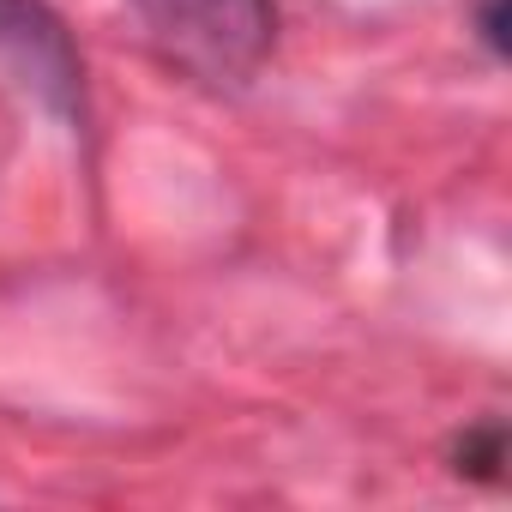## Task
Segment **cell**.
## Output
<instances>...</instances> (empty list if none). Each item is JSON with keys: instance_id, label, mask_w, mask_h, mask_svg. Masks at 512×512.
I'll return each mask as SVG.
<instances>
[{"instance_id": "6da1fadb", "label": "cell", "mask_w": 512, "mask_h": 512, "mask_svg": "<svg viewBox=\"0 0 512 512\" xmlns=\"http://www.w3.org/2000/svg\"><path fill=\"white\" fill-rule=\"evenodd\" d=\"M145 31L199 79L241 85L272 49V0H133Z\"/></svg>"}, {"instance_id": "7a4b0ae2", "label": "cell", "mask_w": 512, "mask_h": 512, "mask_svg": "<svg viewBox=\"0 0 512 512\" xmlns=\"http://www.w3.org/2000/svg\"><path fill=\"white\" fill-rule=\"evenodd\" d=\"M0 55H7L25 85H37L55 109L73 103L79 91V61L61 37V25L37 7V0H0Z\"/></svg>"}, {"instance_id": "3957f363", "label": "cell", "mask_w": 512, "mask_h": 512, "mask_svg": "<svg viewBox=\"0 0 512 512\" xmlns=\"http://www.w3.org/2000/svg\"><path fill=\"white\" fill-rule=\"evenodd\" d=\"M482 25H488V43L506 55V0H488V13H482Z\"/></svg>"}]
</instances>
